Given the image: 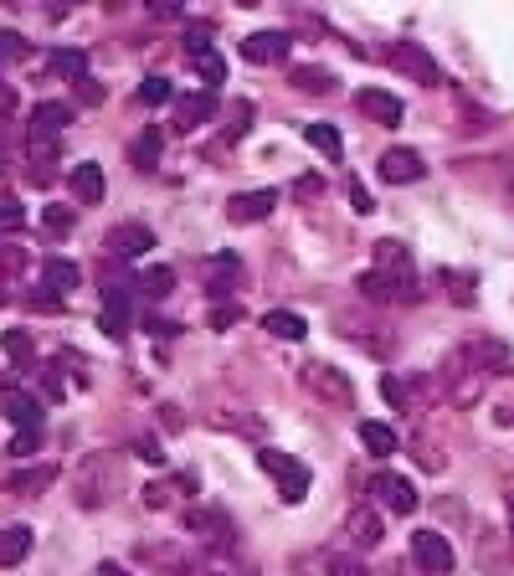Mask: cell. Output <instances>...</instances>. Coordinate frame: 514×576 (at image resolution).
Here are the masks:
<instances>
[{
	"mask_svg": "<svg viewBox=\"0 0 514 576\" xmlns=\"http://www.w3.org/2000/svg\"><path fill=\"white\" fill-rule=\"evenodd\" d=\"M324 571L329 576H371L360 556H324Z\"/></svg>",
	"mask_w": 514,
	"mask_h": 576,
	"instance_id": "cell-45",
	"label": "cell"
},
{
	"mask_svg": "<svg viewBox=\"0 0 514 576\" xmlns=\"http://www.w3.org/2000/svg\"><path fill=\"white\" fill-rule=\"evenodd\" d=\"M345 540H350L355 551H376V546H381V515L371 510V504L350 510V520H345Z\"/></svg>",
	"mask_w": 514,
	"mask_h": 576,
	"instance_id": "cell-21",
	"label": "cell"
},
{
	"mask_svg": "<svg viewBox=\"0 0 514 576\" xmlns=\"http://www.w3.org/2000/svg\"><path fill=\"white\" fill-rule=\"evenodd\" d=\"M211 119H216V93H211V88L175 103V134H196V129L211 124Z\"/></svg>",
	"mask_w": 514,
	"mask_h": 576,
	"instance_id": "cell-20",
	"label": "cell"
},
{
	"mask_svg": "<svg viewBox=\"0 0 514 576\" xmlns=\"http://www.w3.org/2000/svg\"><path fill=\"white\" fill-rule=\"evenodd\" d=\"M57 484V463H36V468H21V474L6 479V494L16 499H36V494H47Z\"/></svg>",
	"mask_w": 514,
	"mask_h": 576,
	"instance_id": "cell-23",
	"label": "cell"
},
{
	"mask_svg": "<svg viewBox=\"0 0 514 576\" xmlns=\"http://www.w3.org/2000/svg\"><path fill=\"white\" fill-rule=\"evenodd\" d=\"M175 576H252V561H242L237 551H186Z\"/></svg>",
	"mask_w": 514,
	"mask_h": 576,
	"instance_id": "cell-8",
	"label": "cell"
},
{
	"mask_svg": "<svg viewBox=\"0 0 514 576\" xmlns=\"http://www.w3.org/2000/svg\"><path fill=\"white\" fill-rule=\"evenodd\" d=\"M304 139L314 144V150H319L329 165H340V160H345V139L335 134V124H304Z\"/></svg>",
	"mask_w": 514,
	"mask_h": 576,
	"instance_id": "cell-32",
	"label": "cell"
},
{
	"mask_svg": "<svg viewBox=\"0 0 514 576\" xmlns=\"http://www.w3.org/2000/svg\"><path fill=\"white\" fill-rule=\"evenodd\" d=\"M124 330H129L124 288H108V299H103V335H108V340H124Z\"/></svg>",
	"mask_w": 514,
	"mask_h": 576,
	"instance_id": "cell-33",
	"label": "cell"
},
{
	"mask_svg": "<svg viewBox=\"0 0 514 576\" xmlns=\"http://www.w3.org/2000/svg\"><path fill=\"white\" fill-rule=\"evenodd\" d=\"M186 52H191V62H196V72L206 78V88H211V93L227 83V62L216 57V47L206 42V36H191V47H186Z\"/></svg>",
	"mask_w": 514,
	"mask_h": 576,
	"instance_id": "cell-24",
	"label": "cell"
},
{
	"mask_svg": "<svg viewBox=\"0 0 514 576\" xmlns=\"http://www.w3.org/2000/svg\"><path fill=\"white\" fill-rule=\"evenodd\" d=\"M360 443L371 448V458H391L401 438H396V432H391L386 422H371V417H365V422H360Z\"/></svg>",
	"mask_w": 514,
	"mask_h": 576,
	"instance_id": "cell-34",
	"label": "cell"
},
{
	"mask_svg": "<svg viewBox=\"0 0 514 576\" xmlns=\"http://www.w3.org/2000/svg\"><path fill=\"white\" fill-rule=\"evenodd\" d=\"M186 530L196 535V551H237V525L222 510H186Z\"/></svg>",
	"mask_w": 514,
	"mask_h": 576,
	"instance_id": "cell-6",
	"label": "cell"
},
{
	"mask_svg": "<svg viewBox=\"0 0 514 576\" xmlns=\"http://www.w3.org/2000/svg\"><path fill=\"white\" fill-rule=\"evenodd\" d=\"M78 98H83V103H98V98H103V88H98L93 78H78Z\"/></svg>",
	"mask_w": 514,
	"mask_h": 576,
	"instance_id": "cell-55",
	"label": "cell"
},
{
	"mask_svg": "<svg viewBox=\"0 0 514 576\" xmlns=\"http://www.w3.org/2000/svg\"><path fill=\"white\" fill-rule=\"evenodd\" d=\"M36 448H42V427H26V432H16V438H11V453H16V458H31Z\"/></svg>",
	"mask_w": 514,
	"mask_h": 576,
	"instance_id": "cell-46",
	"label": "cell"
},
{
	"mask_svg": "<svg viewBox=\"0 0 514 576\" xmlns=\"http://www.w3.org/2000/svg\"><path fill=\"white\" fill-rule=\"evenodd\" d=\"M237 52L247 62H283L288 57V31H252L237 42Z\"/></svg>",
	"mask_w": 514,
	"mask_h": 576,
	"instance_id": "cell-19",
	"label": "cell"
},
{
	"mask_svg": "<svg viewBox=\"0 0 514 576\" xmlns=\"http://www.w3.org/2000/svg\"><path fill=\"white\" fill-rule=\"evenodd\" d=\"M376 175L386 180V186H412V180L427 175V160H422L417 150H407V144H396V150H386V155L376 160Z\"/></svg>",
	"mask_w": 514,
	"mask_h": 576,
	"instance_id": "cell-11",
	"label": "cell"
},
{
	"mask_svg": "<svg viewBox=\"0 0 514 576\" xmlns=\"http://www.w3.org/2000/svg\"><path fill=\"white\" fill-rule=\"evenodd\" d=\"M150 247H155V232L144 222H119V227H108V237H103L108 258H139V252H150Z\"/></svg>",
	"mask_w": 514,
	"mask_h": 576,
	"instance_id": "cell-14",
	"label": "cell"
},
{
	"mask_svg": "<svg viewBox=\"0 0 514 576\" xmlns=\"http://www.w3.org/2000/svg\"><path fill=\"white\" fill-rule=\"evenodd\" d=\"M355 108L371 124H381V129H396L401 119H407V108H401V98L396 93H386V88H360L355 93Z\"/></svg>",
	"mask_w": 514,
	"mask_h": 576,
	"instance_id": "cell-13",
	"label": "cell"
},
{
	"mask_svg": "<svg viewBox=\"0 0 514 576\" xmlns=\"http://www.w3.org/2000/svg\"><path fill=\"white\" fill-rule=\"evenodd\" d=\"M350 206H355L360 216H371V211H376V201H371V191H365V186H360V180H350Z\"/></svg>",
	"mask_w": 514,
	"mask_h": 576,
	"instance_id": "cell-50",
	"label": "cell"
},
{
	"mask_svg": "<svg viewBox=\"0 0 514 576\" xmlns=\"http://www.w3.org/2000/svg\"><path fill=\"white\" fill-rule=\"evenodd\" d=\"M42 396H52V402L62 396V376L57 371H42Z\"/></svg>",
	"mask_w": 514,
	"mask_h": 576,
	"instance_id": "cell-54",
	"label": "cell"
},
{
	"mask_svg": "<svg viewBox=\"0 0 514 576\" xmlns=\"http://www.w3.org/2000/svg\"><path fill=\"white\" fill-rule=\"evenodd\" d=\"M83 283V268L78 263H72V258H47L42 263V288H47V294H72V288H78Z\"/></svg>",
	"mask_w": 514,
	"mask_h": 576,
	"instance_id": "cell-28",
	"label": "cell"
},
{
	"mask_svg": "<svg viewBox=\"0 0 514 576\" xmlns=\"http://www.w3.org/2000/svg\"><path fill=\"white\" fill-rule=\"evenodd\" d=\"M257 468H263L268 479H278V494H283V504H304V494H309V484H314V474L293 458V453H283V448H257Z\"/></svg>",
	"mask_w": 514,
	"mask_h": 576,
	"instance_id": "cell-5",
	"label": "cell"
},
{
	"mask_svg": "<svg viewBox=\"0 0 514 576\" xmlns=\"http://www.w3.org/2000/svg\"><path fill=\"white\" fill-rule=\"evenodd\" d=\"M463 350L473 355V366H479L484 376H509L514 371V355H509V345H499V340H463Z\"/></svg>",
	"mask_w": 514,
	"mask_h": 576,
	"instance_id": "cell-17",
	"label": "cell"
},
{
	"mask_svg": "<svg viewBox=\"0 0 514 576\" xmlns=\"http://www.w3.org/2000/svg\"><path fill=\"white\" fill-rule=\"evenodd\" d=\"M160 155H165V134H160L155 124L129 144V160H134V170H144V175H150V170L160 165Z\"/></svg>",
	"mask_w": 514,
	"mask_h": 576,
	"instance_id": "cell-30",
	"label": "cell"
},
{
	"mask_svg": "<svg viewBox=\"0 0 514 576\" xmlns=\"http://www.w3.org/2000/svg\"><path fill=\"white\" fill-rule=\"evenodd\" d=\"M365 489H371L391 515H417V504H422V499H417V484H412V479H401V474H391V468L371 474V484H365Z\"/></svg>",
	"mask_w": 514,
	"mask_h": 576,
	"instance_id": "cell-9",
	"label": "cell"
},
{
	"mask_svg": "<svg viewBox=\"0 0 514 576\" xmlns=\"http://www.w3.org/2000/svg\"><path fill=\"white\" fill-rule=\"evenodd\" d=\"M0 412H6L21 432L26 427H42V402H36L26 386H6V391H0Z\"/></svg>",
	"mask_w": 514,
	"mask_h": 576,
	"instance_id": "cell-18",
	"label": "cell"
},
{
	"mask_svg": "<svg viewBox=\"0 0 514 576\" xmlns=\"http://www.w3.org/2000/svg\"><path fill=\"white\" fill-rule=\"evenodd\" d=\"M139 288H144L150 299H170V294H175V268H165V263H160V268H150V273L139 278Z\"/></svg>",
	"mask_w": 514,
	"mask_h": 576,
	"instance_id": "cell-39",
	"label": "cell"
},
{
	"mask_svg": "<svg viewBox=\"0 0 514 576\" xmlns=\"http://www.w3.org/2000/svg\"><path fill=\"white\" fill-rule=\"evenodd\" d=\"M288 83L299 88V93H309V98H329V93L340 88V78H335L329 67H293V72H288Z\"/></svg>",
	"mask_w": 514,
	"mask_h": 576,
	"instance_id": "cell-29",
	"label": "cell"
},
{
	"mask_svg": "<svg viewBox=\"0 0 514 576\" xmlns=\"http://www.w3.org/2000/svg\"><path fill=\"white\" fill-rule=\"evenodd\" d=\"M98 576H129V571H124L119 561H103V566H98Z\"/></svg>",
	"mask_w": 514,
	"mask_h": 576,
	"instance_id": "cell-57",
	"label": "cell"
},
{
	"mask_svg": "<svg viewBox=\"0 0 514 576\" xmlns=\"http://www.w3.org/2000/svg\"><path fill=\"white\" fill-rule=\"evenodd\" d=\"M31 525H6V530H0V566H16L26 551H31Z\"/></svg>",
	"mask_w": 514,
	"mask_h": 576,
	"instance_id": "cell-35",
	"label": "cell"
},
{
	"mask_svg": "<svg viewBox=\"0 0 514 576\" xmlns=\"http://www.w3.org/2000/svg\"><path fill=\"white\" fill-rule=\"evenodd\" d=\"M509 561H514V540H509V530L484 525V530H479V566H484V571H509Z\"/></svg>",
	"mask_w": 514,
	"mask_h": 576,
	"instance_id": "cell-22",
	"label": "cell"
},
{
	"mask_svg": "<svg viewBox=\"0 0 514 576\" xmlns=\"http://www.w3.org/2000/svg\"><path fill=\"white\" fill-rule=\"evenodd\" d=\"M201 417H206L216 432H242V438H263V427H268L252 407H232V402H211Z\"/></svg>",
	"mask_w": 514,
	"mask_h": 576,
	"instance_id": "cell-12",
	"label": "cell"
},
{
	"mask_svg": "<svg viewBox=\"0 0 514 576\" xmlns=\"http://www.w3.org/2000/svg\"><path fill=\"white\" fill-rule=\"evenodd\" d=\"M381 396H386L396 412H412V407H417V391L401 381V376H381Z\"/></svg>",
	"mask_w": 514,
	"mask_h": 576,
	"instance_id": "cell-38",
	"label": "cell"
},
{
	"mask_svg": "<svg viewBox=\"0 0 514 576\" xmlns=\"http://www.w3.org/2000/svg\"><path fill=\"white\" fill-rule=\"evenodd\" d=\"M67 124H72V103L47 98V103H36V108H31V134H42V139H57Z\"/></svg>",
	"mask_w": 514,
	"mask_h": 576,
	"instance_id": "cell-25",
	"label": "cell"
},
{
	"mask_svg": "<svg viewBox=\"0 0 514 576\" xmlns=\"http://www.w3.org/2000/svg\"><path fill=\"white\" fill-rule=\"evenodd\" d=\"M278 206V191H242L227 201V222L232 227H252V222H263V216Z\"/></svg>",
	"mask_w": 514,
	"mask_h": 576,
	"instance_id": "cell-16",
	"label": "cell"
},
{
	"mask_svg": "<svg viewBox=\"0 0 514 576\" xmlns=\"http://www.w3.org/2000/svg\"><path fill=\"white\" fill-rule=\"evenodd\" d=\"M437 283L448 288V299H453V304H463V309L473 304V273H448V268H443V273H437Z\"/></svg>",
	"mask_w": 514,
	"mask_h": 576,
	"instance_id": "cell-40",
	"label": "cell"
},
{
	"mask_svg": "<svg viewBox=\"0 0 514 576\" xmlns=\"http://www.w3.org/2000/svg\"><path fill=\"white\" fill-rule=\"evenodd\" d=\"M371 273H381L386 283H391V294H396V304H417L422 299V288H417V268H412V252L401 247V242H376V268Z\"/></svg>",
	"mask_w": 514,
	"mask_h": 576,
	"instance_id": "cell-4",
	"label": "cell"
},
{
	"mask_svg": "<svg viewBox=\"0 0 514 576\" xmlns=\"http://www.w3.org/2000/svg\"><path fill=\"white\" fill-rule=\"evenodd\" d=\"M304 391L329 412H355V386L340 366H329V360H309L304 366Z\"/></svg>",
	"mask_w": 514,
	"mask_h": 576,
	"instance_id": "cell-3",
	"label": "cell"
},
{
	"mask_svg": "<svg viewBox=\"0 0 514 576\" xmlns=\"http://www.w3.org/2000/svg\"><path fill=\"white\" fill-rule=\"evenodd\" d=\"M499 489H504V515H509V540H514V474H509Z\"/></svg>",
	"mask_w": 514,
	"mask_h": 576,
	"instance_id": "cell-53",
	"label": "cell"
},
{
	"mask_svg": "<svg viewBox=\"0 0 514 576\" xmlns=\"http://www.w3.org/2000/svg\"><path fill=\"white\" fill-rule=\"evenodd\" d=\"M412 561H417L427 576H448V571L458 566V556H453V546H448L443 530H417V535H412Z\"/></svg>",
	"mask_w": 514,
	"mask_h": 576,
	"instance_id": "cell-10",
	"label": "cell"
},
{
	"mask_svg": "<svg viewBox=\"0 0 514 576\" xmlns=\"http://www.w3.org/2000/svg\"><path fill=\"white\" fill-rule=\"evenodd\" d=\"M72 222H78V216H72V206H47V211H42V227H47L52 237L72 232Z\"/></svg>",
	"mask_w": 514,
	"mask_h": 576,
	"instance_id": "cell-43",
	"label": "cell"
},
{
	"mask_svg": "<svg viewBox=\"0 0 514 576\" xmlns=\"http://www.w3.org/2000/svg\"><path fill=\"white\" fill-rule=\"evenodd\" d=\"M160 422H165V427L175 432V427H180V422H186V417H180V407H170V402H165V407H160Z\"/></svg>",
	"mask_w": 514,
	"mask_h": 576,
	"instance_id": "cell-56",
	"label": "cell"
},
{
	"mask_svg": "<svg viewBox=\"0 0 514 576\" xmlns=\"http://www.w3.org/2000/svg\"><path fill=\"white\" fill-rule=\"evenodd\" d=\"M52 165H57V144L42 139V134H31V139H26V175L36 180V186H47V180L57 175Z\"/></svg>",
	"mask_w": 514,
	"mask_h": 576,
	"instance_id": "cell-26",
	"label": "cell"
},
{
	"mask_svg": "<svg viewBox=\"0 0 514 576\" xmlns=\"http://www.w3.org/2000/svg\"><path fill=\"white\" fill-rule=\"evenodd\" d=\"M391 67L401 72V78L422 83V88H443V83H448L443 67H437V57H432L422 42H396V47H391Z\"/></svg>",
	"mask_w": 514,
	"mask_h": 576,
	"instance_id": "cell-7",
	"label": "cell"
},
{
	"mask_svg": "<svg viewBox=\"0 0 514 576\" xmlns=\"http://www.w3.org/2000/svg\"><path fill=\"white\" fill-rule=\"evenodd\" d=\"M191 489H196V474H170V479H150L139 489V499H144V510L165 515V510L180 504V494H191Z\"/></svg>",
	"mask_w": 514,
	"mask_h": 576,
	"instance_id": "cell-15",
	"label": "cell"
},
{
	"mask_svg": "<svg viewBox=\"0 0 514 576\" xmlns=\"http://www.w3.org/2000/svg\"><path fill=\"white\" fill-rule=\"evenodd\" d=\"M412 458L427 468V474H443V468H448V448L437 443V438H427V432H417V438H412Z\"/></svg>",
	"mask_w": 514,
	"mask_h": 576,
	"instance_id": "cell-36",
	"label": "cell"
},
{
	"mask_svg": "<svg viewBox=\"0 0 514 576\" xmlns=\"http://www.w3.org/2000/svg\"><path fill=\"white\" fill-rule=\"evenodd\" d=\"M437 381H443V396H448V402L453 407H479L484 402V371L479 366H473V355L458 345V350H448L443 355V366H437Z\"/></svg>",
	"mask_w": 514,
	"mask_h": 576,
	"instance_id": "cell-2",
	"label": "cell"
},
{
	"mask_svg": "<svg viewBox=\"0 0 514 576\" xmlns=\"http://www.w3.org/2000/svg\"><path fill=\"white\" fill-rule=\"evenodd\" d=\"M26 57V42L16 31H0V62H21Z\"/></svg>",
	"mask_w": 514,
	"mask_h": 576,
	"instance_id": "cell-48",
	"label": "cell"
},
{
	"mask_svg": "<svg viewBox=\"0 0 514 576\" xmlns=\"http://www.w3.org/2000/svg\"><path fill=\"white\" fill-rule=\"evenodd\" d=\"M119 489H124V453L114 448H93L72 468V504L78 510H103V504H114Z\"/></svg>",
	"mask_w": 514,
	"mask_h": 576,
	"instance_id": "cell-1",
	"label": "cell"
},
{
	"mask_svg": "<svg viewBox=\"0 0 514 576\" xmlns=\"http://www.w3.org/2000/svg\"><path fill=\"white\" fill-rule=\"evenodd\" d=\"M103 191H108V180H103V165H98V160L72 165V196H78L83 206H98Z\"/></svg>",
	"mask_w": 514,
	"mask_h": 576,
	"instance_id": "cell-27",
	"label": "cell"
},
{
	"mask_svg": "<svg viewBox=\"0 0 514 576\" xmlns=\"http://www.w3.org/2000/svg\"><path fill=\"white\" fill-rule=\"evenodd\" d=\"M263 330H268L273 340H288V345H299V340L309 335V324H304L299 314H293V309H268V314H263Z\"/></svg>",
	"mask_w": 514,
	"mask_h": 576,
	"instance_id": "cell-31",
	"label": "cell"
},
{
	"mask_svg": "<svg viewBox=\"0 0 514 576\" xmlns=\"http://www.w3.org/2000/svg\"><path fill=\"white\" fill-rule=\"evenodd\" d=\"M237 319H242V304H216L211 309V330H232Z\"/></svg>",
	"mask_w": 514,
	"mask_h": 576,
	"instance_id": "cell-49",
	"label": "cell"
},
{
	"mask_svg": "<svg viewBox=\"0 0 514 576\" xmlns=\"http://www.w3.org/2000/svg\"><path fill=\"white\" fill-rule=\"evenodd\" d=\"M0 345H6V355L16 360V366H26V360L36 355V345H31V330H6V340H0Z\"/></svg>",
	"mask_w": 514,
	"mask_h": 576,
	"instance_id": "cell-41",
	"label": "cell"
},
{
	"mask_svg": "<svg viewBox=\"0 0 514 576\" xmlns=\"http://www.w3.org/2000/svg\"><path fill=\"white\" fill-rule=\"evenodd\" d=\"M376 330H381V324H360V330H355V324H345V340H355L360 350H371V355H381V360H386L396 340H391V335H376Z\"/></svg>",
	"mask_w": 514,
	"mask_h": 576,
	"instance_id": "cell-37",
	"label": "cell"
},
{
	"mask_svg": "<svg viewBox=\"0 0 514 576\" xmlns=\"http://www.w3.org/2000/svg\"><path fill=\"white\" fill-rule=\"evenodd\" d=\"M293 196H299V201H319L324 196V175H299V180H293Z\"/></svg>",
	"mask_w": 514,
	"mask_h": 576,
	"instance_id": "cell-47",
	"label": "cell"
},
{
	"mask_svg": "<svg viewBox=\"0 0 514 576\" xmlns=\"http://www.w3.org/2000/svg\"><path fill=\"white\" fill-rule=\"evenodd\" d=\"M134 458H144V463H155V468L165 463V453H160V443H155V438H139V443H134Z\"/></svg>",
	"mask_w": 514,
	"mask_h": 576,
	"instance_id": "cell-51",
	"label": "cell"
},
{
	"mask_svg": "<svg viewBox=\"0 0 514 576\" xmlns=\"http://www.w3.org/2000/svg\"><path fill=\"white\" fill-rule=\"evenodd\" d=\"M26 222V211L21 206H0V232H16Z\"/></svg>",
	"mask_w": 514,
	"mask_h": 576,
	"instance_id": "cell-52",
	"label": "cell"
},
{
	"mask_svg": "<svg viewBox=\"0 0 514 576\" xmlns=\"http://www.w3.org/2000/svg\"><path fill=\"white\" fill-rule=\"evenodd\" d=\"M170 98H175L170 78H144L139 83V103H170Z\"/></svg>",
	"mask_w": 514,
	"mask_h": 576,
	"instance_id": "cell-44",
	"label": "cell"
},
{
	"mask_svg": "<svg viewBox=\"0 0 514 576\" xmlns=\"http://www.w3.org/2000/svg\"><path fill=\"white\" fill-rule=\"evenodd\" d=\"M52 67L67 78H88V52H52Z\"/></svg>",
	"mask_w": 514,
	"mask_h": 576,
	"instance_id": "cell-42",
	"label": "cell"
}]
</instances>
